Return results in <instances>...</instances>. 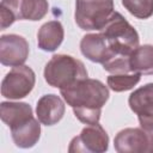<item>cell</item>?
<instances>
[{"instance_id":"16","label":"cell","mask_w":153,"mask_h":153,"mask_svg":"<svg viewBox=\"0 0 153 153\" xmlns=\"http://www.w3.org/2000/svg\"><path fill=\"white\" fill-rule=\"evenodd\" d=\"M129 65L131 73L153 74V45L143 44L137 47L129 56Z\"/></svg>"},{"instance_id":"13","label":"cell","mask_w":153,"mask_h":153,"mask_svg":"<svg viewBox=\"0 0 153 153\" xmlns=\"http://www.w3.org/2000/svg\"><path fill=\"white\" fill-rule=\"evenodd\" d=\"M0 117L10 129H13L33 117L32 109L26 103L2 102L0 104Z\"/></svg>"},{"instance_id":"7","label":"cell","mask_w":153,"mask_h":153,"mask_svg":"<svg viewBox=\"0 0 153 153\" xmlns=\"http://www.w3.org/2000/svg\"><path fill=\"white\" fill-rule=\"evenodd\" d=\"M114 147L118 153H152L153 134L143 128H126L115 136Z\"/></svg>"},{"instance_id":"17","label":"cell","mask_w":153,"mask_h":153,"mask_svg":"<svg viewBox=\"0 0 153 153\" xmlns=\"http://www.w3.org/2000/svg\"><path fill=\"white\" fill-rule=\"evenodd\" d=\"M139 73H126V74H111L108 76V86L115 92H124L131 90L140 81Z\"/></svg>"},{"instance_id":"4","label":"cell","mask_w":153,"mask_h":153,"mask_svg":"<svg viewBox=\"0 0 153 153\" xmlns=\"http://www.w3.org/2000/svg\"><path fill=\"white\" fill-rule=\"evenodd\" d=\"M114 12V0H76L74 18L80 29L100 31Z\"/></svg>"},{"instance_id":"14","label":"cell","mask_w":153,"mask_h":153,"mask_svg":"<svg viewBox=\"0 0 153 153\" xmlns=\"http://www.w3.org/2000/svg\"><path fill=\"white\" fill-rule=\"evenodd\" d=\"M63 26L57 20H51L43 24L37 33L38 48L44 51H55L63 41Z\"/></svg>"},{"instance_id":"5","label":"cell","mask_w":153,"mask_h":153,"mask_svg":"<svg viewBox=\"0 0 153 153\" xmlns=\"http://www.w3.org/2000/svg\"><path fill=\"white\" fill-rule=\"evenodd\" d=\"M35 81V73L29 66H16L4 78L1 82V94L8 99L24 98L32 91Z\"/></svg>"},{"instance_id":"8","label":"cell","mask_w":153,"mask_h":153,"mask_svg":"<svg viewBox=\"0 0 153 153\" xmlns=\"http://www.w3.org/2000/svg\"><path fill=\"white\" fill-rule=\"evenodd\" d=\"M129 106L137 115L141 128L153 131V82L135 90L128 99Z\"/></svg>"},{"instance_id":"11","label":"cell","mask_w":153,"mask_h":153,"mask_svg":"<svg viewBox=\"0 0 153 153\" xmlns=\"http://www.w3.org/2000/svg\"><path fill=\"white\" fill-rule=\"evenodd\" d=\"M80 50L86 59L102 65L116 55L100 33H88L84 36L80 42Z\"/></svg>"},{"instance_id":"2","label":"cell","mask_w":153,"mask_h":153,"mask_svg":"<svg viewBox=\"0 0 153 153\" xmlns=\"http://www.w3.org/2000/svg\"><path fill=\"white\" fill-rule=\"evenodd\" d=\"M86 78L87 71L84 63L71 55H54L44 67L45 81L60 90L68 88Z\"/></svg>"},{"instance_id":"1","label":"cell","mask_w":153,"mask_h":153,"mask_svg":"<svg viewBox=\"0 0 153 153\" xmlns=\"http://www.w3.org/2000/svg\"><path fill=\"white\" fill-rule=\"evenodd\" d=\"M75 117L85 124L99 123L102 108L109 99L108 87L96 79H82L68 88L60 90Z\"/></svg>"},{"instance_id":"9","label":"cell","mask_w":153,"mask_h":153,"mask_svg":"<svg viewBox=\"0 0 153 153\" xmlns=\"http://www.w3.org/2000/svg\"><path fill=\"white\" fill-rule=\"evenodd\" d=\"M29 56V43L19 35H2L0 38V62L4 66H22Z\"/></svg>"},{"instance_id":"6","label":"cell","mask_w":153,"mask_h":153,"mask_svg":"<svg viewBox=\"0 0 153 153\" xmlns=\"http://www.w3.org/2000/svg\"><path fill=\"white\" fill-rule=\"evenodd\" d=\"M109 136L104 128L99 124H87L81 133L73 137L69 143L68 152H91V153H103L108 151Z\"/></svg>"},{"instance_id":"18","label":"cell","mask_w":153,"mask_h":153,"mask_svg":"<svg viewBox=\"0 0 153 153\" xmlns=\"http://www.w3.org/2000/svg\"><path fill=\"white\" fill-rule=\"evenodd\" d=\"M122 5L139 19H147L153 14V0H122Z\"/></svg>"},{"instance_id":"19","label":"cell","mask_w":153,"mask_h":153,"mask_svg":"<svg viewBox=\"0 0 153 153\" xmlns=\"http://www.w3.org/2000/svg\"><path fill=\"white\" fill-rule=\"evenodd\" d=\"M103 68L111 74H126L130 73L129 56L124 55H115L112 59L103 63Z\"/></svg>"},{"instance_id":"10","label":"cell","mask_w":153,"mask_h":153,"mask_svg":"<svg viewBox=\"0 0 153 153\" xmlns=\"http://www.w3.org/2000/svg\"><path fill=\"white\" fill-rule=\"evenodd\" d=\"M5 7L14 16L16 20H39L48 13L47 0H1Z\"/></svg>"},{"instance_id":"15","label":"cell","mask_w":153,"mask_h":153,"mask_svg":"<svg viewBox=\"0 0 153 153\" xmlns=\"http://www.w3.org/2000/svg\"><path fill=\"white\" fill-rule=\"evenodd\" d=\"M41 122L35 117L29 120L27 122L11 129L13 142L17 147L20 148H30L37 143L41 136Z\"/></svg>"},{"instance_id":"3","label":"cell","mask_w":153,"mask_h":153,"mask_svg":"<svg viewBox=\"0 0 153 153\" xmlns=\"http://www.w3.org/2000/svg\"><path fill=\"white\" fill-rule=\"evenodd\" d=\"M116 55L130 56L139 47L137 31L118 12H114L99 32Z\"/></svg>"},{"instance_id":"12","label":"cell","mask_w":153,"mask_h":153,"mask_svg":"<svg viewBox=\"0 0 153 153\" xmlns=\"http://www.w3.org/2000/svg\"><path fill=\"white\" fill-rule=\"evenodd\" d=\"M65 103L56 94H45L37 102L36 115L44 126H54L61 121L65 115Z\"/></svg>"}]
</instances>
